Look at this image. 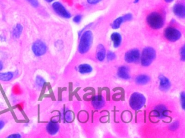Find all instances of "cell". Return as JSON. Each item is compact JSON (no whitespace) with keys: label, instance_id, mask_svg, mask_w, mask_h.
<instances>
[{"label":"cell","instance_id":"cell-27","mask_svg":"<svg viewBox=\"0 0 185 138\" xmlns=\"http://www.w3.org/2000/svg\"><path fill=\"white\" fill-rule=\"evenodd\" d=\"M180 55H181V59L183 61H184L185 60V46H183L180 50Z\"/></svg>","mask_w":185,"mask_h":138},{"label":"cell","instance_id":"cell-20","mask_svg":"<svg viewBox=\"0 0 185 138\" xmlns=\"http://www.w3.org/2000/svg\"><path fill=\"white\" fill-rule=\"evenodd\" d=\"M78 70L82 74L90 73L92 71V68L89 64H81L78 67Z\"/></svg>","mask_w":185,"mask_h":138},{"label":"cell","instance_id":"cell-12","mask_svg":"<svg viewBox=\"0 0 185 138\" xmlns=\"http://www.w3.org/2000/svg\"><path fill=\"white\" fill-rule=\"evenodd\" d=\"M160 80V88L163 91L167 92L171 88V84L168 78L163 75H160L159 77Z\"/></svg>","mask_w":185,"mask_h":138},{"label":"cell","instance_id":"cell-10","mask_svg":"<svg viewBox=\"0 0 185 138\" xmlns=\"http://www.w3.org/2000/svg\"><path fill=\"white\" fill-rule=\"evenodd\" d=\"M59 131V125L56 120H52L47 124L46 131L49 135L52 136L56 135L58 133Z\"/></svg>","mask_w":185,"mask_h":138},{"label":"cell","instance_id":"cell-2","mask_svg":"<svg viewBox=\"0 0 185 138\" xmlns=\"http://www.w3.org/2000/svg\"><path fill=\"white\" fill-rule=\"evenodd\" d=\"M147 22L148 25L154 29L161 28L165 24V19L162 15L159 13H152L148 16Z\"/></svg>","mask_w":185,"mask_h":138},{"label":"cell","instance_id":"cell-7","mask_svg":"<svg viewBox=\"0 0 185 138\" xmlns=\"http://www.w3.org/2000/svg\"><path fill=\"white\" fill-rule=\"evenodd\" d=\"M125 59L128 63H135L140 59V52L139 49H131L126 53Z\"/></svg>","mask_w":185,"mask_h":138},{"label":"cell","instance_id":"cell-1","mask_svg":"<svg viewBox=\"0 0 185 138\" xmlns=\"http://www.w3.org/2000/svg\"><path fill=\"white\" fill-rule=\"evenodd\" d=\"M93 41L92 33L87 30L81 35L78 46V51L81 54H85L89 50Z\"/></svg>","mask_w":185,"mask_h":138},{"label":"cell","instance_id":"cell-24","mask_svg":"<svg viewBox=\"0 0 185 138\" xmlns=\"http://www.w3.org/2000/svg\"><path fill=\"white\" fill-rule=\"evenodd\" d=\"M107 60L113 61L116 58V54L113 52L109 51L107 52Z\"/></svg>","mask_w":185,"mask_h":138},{"label":"cell","instance_id":"cell-4","mask_svg":"<svg viewBox=\"0 0 185 138\" xmlns=\"http://www.w3.org/2000/svg\"><path fill=\"white\" fill-rule=\"evenodd\" d=\"M145 101L146 99L144 95L141 93L135 92L131 96L129 104L132 109L138 111L145 106Z\"/></svg>","mask_w":185,"mask_h":138},{"label":"cell","instance_id":"cell-8","mask_svg":"<svg viewBox=\"0 0 185 138\" xmlns=\"http://www.w3.org/2000/svg\"><path fill=\"white\" fill-rule=\"evenodd\" d=\"M52 7L55 13L61 17L65 19H69L71 17V15L64 7V6L59 2H55L53 4Z\"/></svg>","mask_w":185,"mask_h":138},{"label":"cell","instance_id":"cell-33","mask_svg":"<svg viewBox=\"0 0 185 138\" xmlns=\"http://www.w3.org/2000/svg\"><path fill=\"white\" fill-rule=\"evenodd\" d=\"M4 126H5V122L2 120H0V131L3 129Z\"/></svg>","mask_w":185,"mask_h":138},{"label":"cell","instance_id":"cell-32","mask_svg":"<svg viewBox=\"0 0 185 138\" xmlns=\"http://www.w3.org/2000/svg\"><path fill=\"white\" fill-rule=\"evenodd\" d=\"M87 2L91 4H95L101 2V0H87Z\"/></svg>","mask_w":185,"mask_h":138},{"label":"cell","instance_id":"cell-15","mask_svg":"<svg viewBox=\"0 0 185 138\" xmlns=\"http://www.w3.org/2000/svg\"><path fill=\"white\" fill-rule=\"evenodd\" d=\"M96 57L97 60L99 61H104L106 57V50L104 46L101 44H99L98 46H97Z\"/></svg>","mask_w":185,"mask_h":138},{"label":"cell","instance_id":"cell-30","mask_svg":"<svg viewBox=\"0 0 185 138\" xmlns=\"http://www.w3.org/2000/svg\"><path fill=\"white\" fill-rule=\"evenodd\" d=\"M8 138H21V135L19 133H14L10 135H9Z\"/></svg>","mask_w":185,"mask_h":138},{"label":"cell","instance_id":"cell-29","mask_svg":"<svg viewBox=\"0 0 185 138\" xmlns=\"http://www.w3.org/2000/svg\"><path fill=\"white\" fill-rule=\"evenodd\" d=\"M124 19H125V22L128 21H130L133 19V16L131 14H125L123 16Z\"/></svg>","mask_w":185,"mask_h":138},{"label":"cell","instance_id":"cell-16","mask_svg":"<svg viewBox=\"0 0 185 138\" xmlns=\"http://www.w3.org/2000/svg\"><path fill=\"white\" fill-rule=\"evenodd\" d=\"M111 39L113 42V47L115 48H118L121 44L122 36L120 34L118 33H113L111 35Z\"/></svg>","mask_w":185,"mask_h":138},{"label":"cell","instance_id":"cell-9","mask_svg":"<svg viewBox=\"0 0 185 138\" xmlns=\"http://www.w3.org/2000/svg\"><path fill=\"white\" fill-rule=\"evenodd\" d=\"M153 114L156 118L160 119H165L168 116V110L164 105H160L154 109Z\"/></svg>","mask_w":185,"mask_h":138},{"label":"cell","instance_id":"cell-22","mask_svg":"<svg viewBox=\"0 0 185 138\" xmlns=\"http://www.w3.org/2000/svg\"><path fill=\"white\" fill-rule=\"evenodd\" d=\"M125 22V19L123 16L121 17H118L117 19H116L113 22V24H111V27L113 29H118L120 26H121L122 24Z\"/></svg>","mask_w":185,"mask_h":138},{"label":"cell","instance_id":"cell-28","mask_svg":"<svg viewBox=\"0 0 185 138\" xmlns=\"http://www.w3.org/2000/svg\"><path fill=\"white\" fill-rule=\"evenodd\" d=\"M81 15H77L74 17L73 20L75 23H78L81 22Z\"/></svg>","mask_w":185,"mask_h":138},{"label":"cell","instance_id":"cell-14","mask_svg":"<svg viewBox=\"0 0 185 138\" xmlns=\"http://www.w3.org/2000/svg\"><path fill=\"white\" fill-rule=\"evenodd\" d=\"M173 12L177 16L184 19L185 16V7L181 4H177L174 6Z\"/></svg>","mask_w":185,"mask_h":138},{"label":"cell","instance_id":"cell-31","mask_svg":"<svg viewBox=\"0 0 185 138\" xmlns=\"http://www.w3.org/2000/svg\"><path fill=\"white\" fill-rule=\"evenodd\" d=\"M179 126V124L177 122H174V123L172 124L171 125V130H175L177 129V128H178V127Z\"/></svg>","mask_w":185,"mask_h":138},{"label":"cell","instance_id":"cell-18","mask_svg":"<svg viewBox=\"0 0 185 138\" xmlns=\"http://www.w3.org/2000/svg\"><path fill=\"white\" fill-rule=\"evenodd\" d=\"M14 77V73L12 72H0V80L8 82L12 80Z\"/></svg>","mask_w":185,"mask_h":138},{"label":"cell","instance_id":"cell-25","mask_svg":"<svg viewBox=\"0 0 185 138\" xmlns=\"http://www.w3.org/2000/svg\"><path fill=\"white\" fill-rule=\"evenodd\" d=\"M181 104L182 109L185 108V92H183L181 94Z\"/></svg>","mask_w":185,"mask_h":138},{"label":"cell","instance_id":"cell-35","mask_svg":"<svg viewBox=\"0 0 185 138\" xmlns=\"http://www.w3.org/2000/svg\"><path fill=\"white\" fill-rule=\"evenodd\" d=\"M165 1L166 2H168V3H170V2H173L174 0H165Z\"/></svg>","mask_w":185,"mask_h":138},{"label":"cell","instance_id":"cell-26","mask_svg":"<svg viewBox=\"0 0 185 138\" xmlns=\"http://www.w3.org/2000/svg\"><path fill=\"white\" fill-rule=\"evenodd\" d=\"M32 6L34 7H37L39 6V2L38 0H27Z\"/></svg>","mask_w":185,"mask_h":138},{"label":"cell","instance_id":"cell-13","mask_svg":"<svg viewBox=\"0 0 185 138\" xmlns=\"http://www.w3.org/2000/svg\"><path fill=\"white\" fill-rule=\"evenodd\" d=\"M117 75L119 78L123 80H128L130 78L129 69L128 67L122 66L119 68L117 72Z\"/></svg>","mask_w":185,"mask_h":138},{"label":"cell","instance_id":"cell-5","mask_svg":"<svg viewBox=\"0 0 185 138\" xmlns=\"http://www.w3.org/2000/svg\"><path fill=\"white\" fill-rule=\"evenodd\" d=\"M46 44L41 40H37L33 43L32 50L36 57H41L45 54L47 51Z\"/></svg>","mask_w":185,"mask_h":138},{"label":"cell","instance_id":"cell-23","mask_svg":"<svg viewBox=\"0 0 185 138\" xmlns=\"http://www.w3.org/2000/svg\"><path fill=\"white\" fill-rule=\"evenodd\" d=\"M46 83V81L45 80V79L42 77L41 76L38 75L35 78V84L39 88H43L45 86V84Z\"/></svg>","mask_w":185,"mask_h":138},{"label":"cell","instance_id":"cell-3","mask_svg":"<svg viewBox=\"0 0 185 138\" xmlns=\"http://www.w3.org/2000/svg\"><path fill=\"white\" fill-rule=\"evenodd\" d=\"M156 58V51L152 47H148L144 48L141 56V63L143 66L151 65Z\"/></svg>","mask_w":185,"mask_h":138},{"label":"cell","instance_id":"cell-17","mask_svg":"<svg viewBox=\"0 0 185 138\" xmlns=\"http://www.w3.org/2000/svg\"><path fill=\"white\" fill-rule=\"evenodd\" d=\"M23 30V27L20 24H17L15 26L12 30V36L15 39H19L22 34Z\"/></svg>","mask_w":185,"mask_h":138},{"label":"cell","instance_id":"cell-34","mask_svg":"<svg viewBox=\"0 0 185 138\" xmlns=\"http://www.w3.org/2000/svg\"><path fill=\"white\" fill-rule=\"evenodd\" d=\"M4 68V65H3V62L0 61V72L2 71Z\"/></svg>","mask_w":185,"mask_h":138},{"label":"cell","instance_id":"cell-19","mask_svg":"<svg viewBox=\"0 0 185 138\" xmlns=\"http://www.w3.org/2000/svg\"><path fill=\"white\" fill-rule=\"evenodd\" d=\"M150 80H151L150 77L147 75L145 74L139 75L135 79L136 84L139 85H145L148 84Z\"/></svg>","mask_w":185,"mask_h":138},{"label":"cell","instance_id":"cell-6","mask_svg":"<svg viewBox=\"0 0 185 138\" xmlns=\"http://www.w3.org/2000/svg\"><path fill=\"white\" fill-rule=\"evenodd\" d=\"M165 36L167 40L171 42H175L181 37V33L178 29L173 27H168L165 30Z\"/></svg>","mask_w":185,"mask_h":138},{"label":"cell","instance_id":"cell-36","mask_svg":"<svg viewBox=\"0 0 185 138\" xmlns=\"http://www.w3.org/2000/svg\"><path fill=\"white\" fill-rule=\"evenodd\" d=\"M45 1H47V2H52V1H54V0H45Z\"/></svg>","mask_w":185,"mask_h":138},{"label":"cell","instance_id":"cell-21","mask_svg":"<svg viewBox=\"0 0 185 138\" xmlns=\"http://www.w3.org/2000/svg\"><path fill=\"white\" fill-rule=\"evenodd\" d=\"M62 118L63 119L64 121L67 122H71L72 121L73 119V114L71 111L69 110H65L62 113Z\"/></svg>","mask_w":185,"mask_h":138},{"label":"cell","instance_id":"cell-11","mask_svg":"<svg viewBox=\"0 0 185 138\" xmlns=\"http://www.w3.org/2000/svg\"><path fill=\"white\" fill-rule=\"evenodd\" d=\"M92 105L95 109H101L104 107L105 100L103 96L101 95H95L92 99Z\"/></svg>","mask_w":185,"mask_h":138},{"label":"cell","instance_id":"cell-37","mask_svg":"<svg viewBox=\"0 0 185 138\" xmlns=\"http://www.w3.org/2000/svg\"><path fill=\"white\" fill-rule=\"evenodd\" d=\"M139 0H135V3H137V2H139Z\"/></svg>","mask_w":185,"mask_h":138}]
</instances>
